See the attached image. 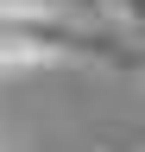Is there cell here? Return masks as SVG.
<instances>
[{
	"mask_svg": "<svg viewBox=\"0 0 145 152\" xmlns=\"http://www.w3.org/2000/svg\"><path fill=\"white\" fill-rule=\"evenodd\" d=\"M107 13H114L120 26H139L145 32V0H107Z\"/></svg>",
	"mask_w": 145,
	"mask_h": 152,
	"instance_id": "2",
	"label": "cell"
},
{
	"mask_svg": "<svg viewBox=\"0 0 145 152\" xmlns=\"http://www.w3.org/2000/svg\"><path fill=\"white\" fill-rule=\"evenodd\" d=\"M44 64L145 70V51L126 45L120 26L57 13L44 0H0V70H44Z\"/></svg>",
	"mask_w": 145,
	"mask_h": 152,
	"instance_id": "1",
	"label": "cell"
}]
</instances>
